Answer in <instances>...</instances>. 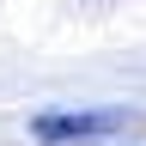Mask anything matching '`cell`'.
Returning a JSON list of instances; mask_svg holds the SVG:
<instances>
[{
    "label": "cell",
    "instance_id": "1",
    "mask_svg": "<svg viewBox=\"0 0 146 146\" xmlns=\"http://www.w3.org/2000/svg\"><path fill=\"white\" fill-rule=\"evenodd\" d=\"M140 128H146L140 110H36L31 116V140L36 146H85V140L140 134Z\"/></svg>",
    "mask_w": 146,
    "mask_h": 146
}]
</instances>
